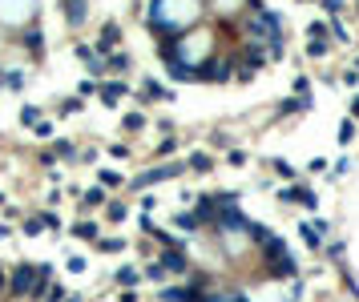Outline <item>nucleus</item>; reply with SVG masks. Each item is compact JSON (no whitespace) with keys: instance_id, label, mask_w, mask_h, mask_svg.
<instances>
[{"instance_id":"nucleus-1","label":"nucleus","mask_w":359,"mask_h":302,"mask_svg":"<svg viewBox=\"0 0 359 302\" xmlns=\"http://www.w3.org/2000/svg\"><path fill=\"white\" fill-rule=\"evenodd\" d=\"M279 202H295V206H303V209H315L319 206V198H315V189L311 186H303V182H295V186H283V194H279Z\"/></svg>"},{"instance_id":"nucleus-2","label":"nucleus","mask_w":359,"mask_h":302,"mask_svg":"<svg viewBox=\"0 0 359 302\" xmlns=\"http://www.w3.org/2000/svg\"><path fill=\"white\" fill-rule=\"evenodd\" d=\"M263 270H266V279H295L299 282V262H295V254L275 258V262H266Z\"/></svg>"},{"instance_id":"nucleus-3","label":"nucleus","mask_w":359,"mask_h":302,"mask_svg":"<svg viewBox=\"0 0 359 302\" xmlns=\"http://www.w3.org/2000/svg\"><path fill=\"white\" fill-rule=\"evenodd\" d=\"M259 250H263V258H266V262H275V258H287V254H291L287 238H279V234H275V238H270L266 246H259Z\"/></svg>"},{"instance_id":"nucleus-4","label":"nucleus","mask_w":359,"mask_h":302,"mask_svg":"<svg viewBox=\"0 0 359 302\" xmlns=\"http://www.w3.org/2000/svg\"><path fill=\"white\" fill-rule=\"evenodd\" d=\"M299 234H303V242H307L311 250H323V234L315 230L311 222H299Z\"/></svg>"},{"instance_id":"nucleus-5","label":"nucleus","mask_w":359,"mask_h":302,"mask_svg":"<svg viewBox=\"0 0 359 302\" xmlns=\"http://www.w3.org/2000/svg\"><path fill=\"white\" fill-rule=\"evenodd\" d=\"M270 165H275V173H279V178H287L291 186L299 182V169H295V165H291L287 158H275V162H270Z\"/></svg>"},{"instance_id":"nucleus-6","label":"nucleus","mask_w":359,"mask_h":302,"mask_svg":"<svg viewBox=\"0 0 359 302\" xmlns=\"http://www.w3.org/2000/svg\"><path fill=\"white\" fill-rule=\"evenodd\" d=\"M303 109H311V101H303V97H287L283 105H279V113L287 117V113H303Z\"/></svg>"},{"instance_id":"nucleus-7","label":"nucleus","mask_w":359,"mask_h":302,"mask_svg":"<svg viewBox=\"0 0 359 302\" xmlns=\"http://www.w3.org/2000/svg\"><path fill=\"white\" fill-rule=\"evenodd\" d=\"M295 97L311 101V77H307V73H299V77H295Z\"/></svg>"},{"instance_id":"nucleus-8","label":"nucleus","mask_w":359,"mask_h":302,"mask_svg":"<svg viewBox=\"0 0 359 302\" xmlns=\"http://www.w3.org/2000/svg\"><path fill=\"white\" fill-rule=\"evenodd\" d=\"M307 32H311V41H327V37H331V24H327V21H315Z\"/></svg>"},{"instance_id":"nucleus-9","label":"nucleus","mask_w":359,"mask_h":302,"mask_svg":"<svg viewBox=\"0 0 359 302\" xmlns=\"http://www.w3.org/2000/svg\"><path fill=\"white\" fill-rule=\"evenodd\" d=\"M351 138H356V121L347 117V121L339 125V145H351Z\"/></svg>"},{"instance_id":"nucleus-10","label":"nucleus","mask_w":359,"mask_h":302,"mask_svg":"<svg viewBox=\"0 0 359 302\" xmlns=\"http://www.w3.org/2000/svg\"><path fill=\"white\" fill-rule=\"evenodd\" d=\"M331 41H307V57H327Z\"/></svg>"},{"instance_id":"nucleus-11","label":"nucleus","mask_w":359,"mask_h":302,"mask_svg":"<svg viewBox=\"0 0 359 302\" xmlns=\"http://www.w3.org/2000/svg\"><path fill=\"white\" fill-rule=\"evenodd\" d=\"M190 165L198 169V173H206V169H210V158H206V153H194V158H190Z\"/></svg>"},{"instance_id":"nucleus-12","label":"nucleus","mask_w":359,"mask_h":302,"mask_svg":"<svg viewBox=\"0 0 359 302\" xmlns=\"http://www.w3.org/2000/svg\"><path fill=\"white\" fill-rule=\"evenodd\" d=\"M331 37H335V41H351V37H347V28H343V21H331Z\"/></svg>"},{"instance_id":"nucleus-13","label":"nucleus","mask_w":359,"mask_h":302,"mask_svg":"<svg viewBox=\"0 0 359 302\" xmlns=\"http://www.w3.org/2000/svg\"><path fill=\"white\" fill-rule=\"evenodd\" d=\"M307 169H311V173H323V169H327V158H311V162H307Z\"/></svg>"},{"instance_id":"nucleus-14","label":"nucleus","mask_w":359,"mask_h":302,"mask_svg":"<svg viewBox=\"0 0 359 302\" xmlns=\"http://www.w3.org/2000/svg\"><path fill=\"white\" fill-rule=\"evenodd\" d=\"M327 258H335L339 262V258H343V242H327Z\"/></svg>"},{"instance_id":"nucleus-15","label":"nucleus","mask_w":359,"mask_h":302,"mask_svg":"<svg viewBox=\"0 0 359 302\" xmlns=\"http://www.w3.org/2000/svg\"><path fill=\"white\" fill-rule=\"evenodd\" d=\"M311 226H315V230H319V234H323V238H327V234H331V222H327V218H315Z\"/></svg>"},{"instance_id":"nucleus-16","label":"nucleus","mask_w":359,"mask_h":302,"mask_svg":"<svg viewBox=\"0 0 359 302\" xmlns=\"http://www.w3.org/2000/svg\"><path fill=\"white\" fill-rule=\"evenodd\" d=\"M230 165H246V153H242V149H230Z\"/></svg>"},{"instance_id":"nucleus-17","label":"nucleus","mask_w":359,"mask_h":302,"mask_svg":"<svg viewBox=\"0 0 359 302\" xmlns=\"http://www.w3.org/2000/svg\"><path fill=\"white\" fill-rule=\"evenodd\" d=\"M343 85H359V73H356V69H347V73H343Z\"/></svg>"},{"instance_id":"nucleus-18","label":"nucleus","mask_w":359,"mask_h":302,"mask_svg":"<svg viewBox=\"0 0 359 302\" xmlns=\"http://www.w3.org/2000/svg\"><path fill=\"white\" fill-rule=\"evenodd\" d=\"M351 121H359V93L351 97Z\"/></svg>"},{"instance_id":"nucleus-19","label":"nucleus","mask_w":359,"mask_h":302,"mask_svg":"<svg viewBox=\"0 0 359 302\" xmlns=\"http://www.w3.org/2000/svg\"><path fill=\"white\" fill-rule=\"evenodd\" d=\"M287 302H295V299H287Z\"/></svg>"}]
</instances>
